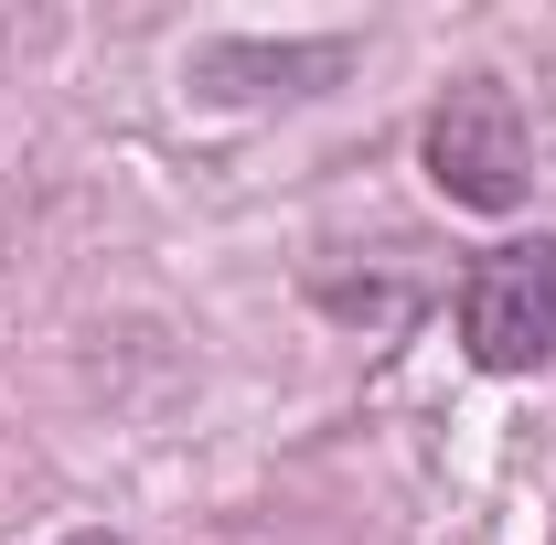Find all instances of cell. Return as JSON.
<instances>
[{
  "label": "cell",
  "mask_w": 556,
  "mask_h": 545,
  "mask_svg": "<svg viewBox=\"0 0 556 545\" xmlns=\"http://www.w3.org/2000/svg\"><path fill=\"white\" fill-rule=\"evenodd\" d=\"M460 342H471L482 375L556 364V236H514L460 278Z\"/></svg>",
  "instance_id": "1"
},
{
  "label": "cell",
  "mask_w": 556,
  "mask_h": 545,
  "mask_svg": "<svg viewBox=\"0 0 556 545\" xmlns=\"http://www.w3.org/2000/svg\"><path fill=\"white\" fill-rule=\"evenodd\" d=\"M525 107L492 86V75H460L439 107H428V182L471 214H503L525 204Z\"/></svg>",
  "instance_id": "2"
},
{
  "label": "cell",
  "mask_w": 556,
  "mask_h": 545,
  "mask_svg": "<svg viewBox=\"0 0 556 545\" xmlns=\"http://www.w3.org/2000/svg\"><path fill=\"white\" fill-rule=\"evenodd\" d=\"M65 545H118V535H65Z\"/></svg>",
  "instance_id": "3"
}]
</instances>
